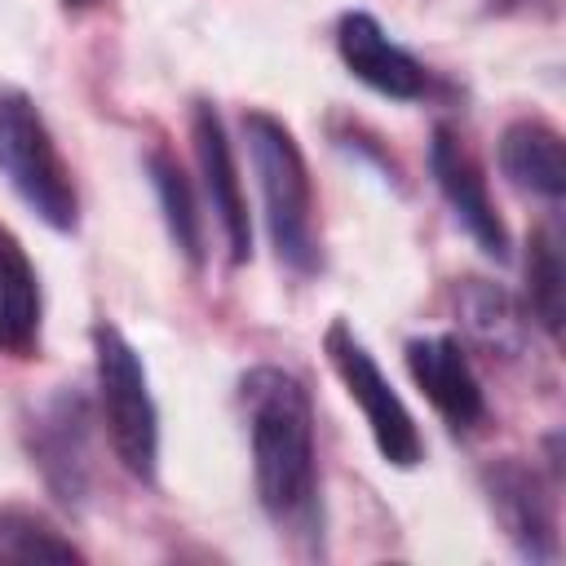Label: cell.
I'll list each match as a JSON object with an SVG mask.
<instances>
[{
  "label": "cell",
  "instance_id": "6da1fadb",
  "mask_svg": "<svg viewBox=\"0 0 566 566\" xmlns=\"http://www.w3.org/2000/svg\"><path fill=\"white\" fill-rule=\"evenodd\" d=\"M239 402L248 420L261 509L279 526H310L318 509V469L305 385L283 367H252L239 376Z\"/></svg>",
  "mask_w": 566,
  "mask_h": 566
},
{
  "label": "cell",
  "instance_id": "7a4b0ae2",
  "mask_svg": "<svg viewBox=\"0 0 566 566\" xmlns=\"http://www.w3.org/2000/svg\"><path fill=\"white\" fill-rule=\"evenodd\" d=\"M243 142L261 186L265 230L279 261L296 274H318L323 248L314 230V186L292 128L270 111H243Z\"/></svg>",
  "mask_w": 566,
  "mask_h": 566
},
{
  "label": "cell",
  "instance_id": "3957f363",
  "mask_svg": "<svg viewBox=\"0 0 566 566\" xmlns=\"http://www.w3.org/2000/svg\"><path fill=\"white\" fill-rule=\"evenodd\" d=\"M0 177L49 230L71 234L80 226V195L71 168L40 106L22 88H0Z\"/></svg>",
  "mask_w": 566,
  "mask_h": 566
},
{
  "label": "cell",
  "instance_id": "277c9868",
  "mask_svg": "<svg viewBox=\"0 0 566 566\" xmlns=\"http://www.w3.org/2000/svg\"><path fill=\"white\" fill-rule=\"evenodd\" d=\"M93 363H97V407L111 438L115 460L137 478L155 482L159 473V407L150 398V380L142 354L115 323L93 327Z\"/></svg>",
  "mask_w": 566,
  "mask_h": 566
},
{
  "label": "cell",
  "instance_id": "5b68a950",
  "mask_svg": "<svg viewBox=\"0 0 566 566\" xmlns=\"http://www.w3.org/2000/svg\"><path fill=\"white\" fill-rule=\"evenodd\" d=\"M323 349H327V363L332 371L340 376L345 394L358 402L367 429H371V442L380 451V460H389L394 469H416L424 460V442H420V429L411 420V411L402 407V398L394 394L389 376L380 371V363L371 358V349L349 332L345 318H336L323 336Z\"/></svg>",
  "mask_w": 566,
  "mask_h": 566
},
{
  "label": "cell",
  "instance_id": "8992f818",
  "mask_svg": "<svg viewBox=\"0 0 566 566\" xmlns=\"http://www.w3.org/2000/svg\"><path fill=\"white\" fill-rule=\"evenodd\" d=\"M88 429H93V416H88V402L84 394L75 389H57L49 394L31 424H27V451H31V464L40 469L44 486L80 509L84 495H88V473H93V460H88Z\"/></svg>",
  "mask_w": 566,
  "mask_h": 566
},
{
  "label": "cell",
  "instance_id": "52a82bcc",
  "mask_svg": "<svg viewBox=\"0 0 566 566\" xmlns=\"http://www.w3.org/2000/svg\"><path fill=\"white\" fill-rule=\"evenodd\" d=\"M482 486H486L491 513L504 526L517 557L539 562V566L557 562V517H553V495H548L544 478L526 460L504 455V460L486 464Z\"/></svg>",
  "mask_w": 566,
  "mask_h": 566
},
{
  "label": "cell",
  "instance_id": "ba28073f",
  "mask_svg": "<svg viewBox=\"0 0 566 566\" xmlns=\"http://www.w3.org/2000/svg\"><path fill=\"white\" fill-rule=\"evenodd\" d=\"M190 137H195L199 177H203L208 203H212V212L221 221L230 261L243 265V261H252V221H248V199H243V181H239V168H234V150H230L226 124H221L212 102H195Z\"/></svg>",
  "mask_w": 566,
  "mask_h": 566
},
{
  "label": "cell",
  "instance_id": "9c48e42d",
  "mask_svg": "<svg viewBox=\"0 0 566 566\" xmlns=\"http://www.w3.org/2000/svg\"><path fill=\"white\" fill-rule=\"evenodd\" d=\"M336 49H340V62L354 80H363L367 88H376L380 97H394V102H416L424 97L429 88V71L385 35V27L363 13V9H349L340 13L336 22Z\"/></svg>",
  "mask_w": 566,
  "mask_h": 566
},
{
  "label": "cell",
  "instance_id": "30bf717a",
  "mask_svg": "<svg viewBox=\"0 0 566 566\" xmlns=\"http://www.w3.org/2000/svg\"><path fill=\"white\" fill-rule=\"evenodd\" d=\"M429 172H433L442 199L451 203L455 221L469 230V239H473L486 256L504 261V256H509V230H504V221H500V212H495V203H491V195H486L482 168L473 164V155L460 146V137H455L451 128H433V142H429Z\"/></svg>",
  "mask_w": 566,
  "mask_h": 566
},
{
  "label": "cell",
  "instance_id": "8fae6325",
  "mask_svg": "<svg viewBox=\"0 0 566 566\" xmlns=\"http://www.w3.org/2000/svg\"><path fill=\"white\" fill-rule=\"evenodd\" d=\"M407 371L429 398V407L451 424V429H473L486 416L482 385L464 358V345L455 336H411L407 340Z\"/></svg>",
  "mask_w": 566,
  "mask_h": 566
},
{
  "label": "cell",
  "instance_id": "7c38bea8",
  "mask_svg": "<svg viewBox=\"0 0 566 566\" xmlns=\"http://www.w3.org/2000/svg\"><path fill=\"white\" fill-rule=\"evenodd\" d=\"M500 172L517 186L531 190L548 203L566 195V146L562 133L544 119H513L500 133Z\"/></svg>",
  "mask_w": 566,
  "mask_h": 566
},
{
  "label": "cell",
  "instance_id": "4fadbf2b",
  "mask_svg": "<svg viewBox=\"0 0 566 566\" xmlns=\"http://www.w3.org/2000/svg\"><path fill=\"white\" fill-rule=\"evenodd\" d=\"M35 349H40V279L18 234L0 221V354L31 358Z\"/></svg>",
  "mask_w": 566,
  "mask_h": 566
},
{
  "label": "cell",
  "instance_id": "5bb4252c",
  "mask_svg": "<svg viewBox=\"0 0 566 566\" xmlns=\"http://www.w3.org/2000/svg\"><path fill=\"white\" fill-rule=\"evenodd\" d=\"M455 314L460 327L491 354L517 358L526 349V314L522 305L491 279H464L455 287Z\"/></svg>",
  "mask_w": 566,
  "mask_h": 566
},
{
  "label": "cell",
  "instance_id": "9a60e30c",
  "mask_svg": "<svg viewBox=\"0 0 566 566\" xmlns=\"http://www.w3.org/2000/svg\"><path fill=\"white\" fill-rule=\"evenodd\" d=\"M146 177H150V190H155V199H159L168 239L177 243V252H181L190 265H203V217H199L190 177L181 172V164H177L168 150H150V155H146Z\"/></svg>",
  "mask_w": 566,
  "mask_h": 566
},
{
  "label": "cell",
  "instance_id": "2e32d148",
  "mask_svg": "<svg viewBox=\"0 0 566 566\" xmlns=\"http://www.w3.org/2000/svg\"><path fill=\"white\" fill-rule=\"evenodd\" d=\"M0 557L4 562H84V553L57 535L35 509L0 504Z\"/></svg>",
  "mask_w": 566,
  "mask_h": 566
},
{
  "label": "cell",
  "instance_id": "e0dca14e",
  "mask_svg": "<svg viewBox=\"0 0 566 566\" xmlns=\"http://www.w3.org/2000/svg\"><path fill=\"white\" fill-rule=\"evenodd\" d=\"M562 248L548 230H531L526 239V296H531V314L548 336H562V318H566V283H562Z\"/></svg>",
  "mask_w": 566,
  "mask_h": 566
},
{
  "label": "cell",
  "instance_id": "ac0fdd59",
  "mask_svg": "<svg viewBox=\"0 0 566 566\" xmlns=\"http://www.w3.org/2000/svg\"><path fill=\"white\" fill-rule=\"evenodd\" d=\"M491 4H500V9H513V4H526V0H491Z\"/></svg>",
  "mask_w": 566,
  "mask_h": 566
},
{
  "label": "cell",
  "instance_id": "d6986e66",
  "mask_svg": "<svg viewBox=\"0 0 566 566\" xmlns=\"http://www.w3.org/2000/svg\"><path fill=\"white\" fill-rule=\"evenodd\" d=\"M62 4H66V9H84L88 0H62Z\"/></svg>",
  "mask_w": 566,
  "mask_h": 566
}]
</instances>
